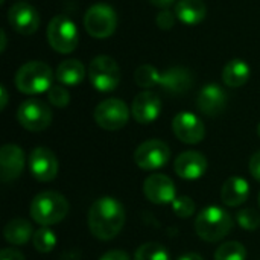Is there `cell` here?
<instances>
[{
  "instance_id": "obj_19",
  "label": "cell",
  "mask_w": 260,
  "mask_h": 260,
  "mask_svg": "<svg viewBox=\"0 0 260 260\" xmlns=\"http://www.w3.org/2000/svg\"><path fill=\"white\" fill-rule=\"evenodd\" d=\"M174 169L183 180H198L207 171V158L197 151H184L175 158Z\"/></svg>"
},
{
  "instance_id": "obj_39",
  "label": "cell",
  "mask_w": 260,
  "mask_h": 260,
  "mask_svg": "<svg viewBox=\"0 0 260 260\" xmlns=\"http://www.w3.org/2000/svg\"><path fill=\"white\" fill-rule=\"evenodd\" d=\"M0 38H2L0 50H2V52H5V49H6V34H5V30H0Z\"/></svg>"
},
{
  "instance_id": "obj_14",
  "label": "cell",
  "mask_w": 260,
  "mask_h": 260,
  "mask_svg": "<svg viewBox=\"0 0 260 260\" xmlns=\"http://www.w3.org/2000/svg\"><path fill=\"white\" fill-rule=\"evenodd\" d=\"M8 21L17 34L32 35L40 27V14L32 5L17 2L8 11Z\"/></svg>"
},
{
  "instance_id": "obj_24",
  "label": "cell",
  "mask_w": 260,
  "mask_h": 260,
  "mask_svg": "<svg viewBox=\"0 0 260 260\" xmlns=\"http://www.w3.org/2000/svg\"><path fill=\"white\" fill-rule=\"evenodd\" d=\"M3 236L11 245H24L34 236L32 224L21 218L11 219L3 229Z\"/></svg>"
},
{
  "instance_id": "obj_26",
  "label": "cell",
  "mask_w": 260,
  "mask_h": 260,
  "mask_svg": "<svg viewBox=\"0 0 260 260\" xmlns=\"http://www.w3.org/2000/svg\"><path fill=\"white\" fill-rule=\"evenodd\" d=\"M158 75H160V72L154 66L143 64L136 69L134 81L142 88H152V87H157V84H158Z\"/></svg>"
},
{
  "instance_id": "obj_9",
  "label": "cell",
  "mask_w": 260,
  "mask_h": 260,
  "mask_svg": "<svg viewBox=\"0 0 260 260\" xmlns=\"http://www.w3.org/2000/svg\"><path fill=\"white\" fill-rule=\"evenodd\" d=\"M17 120L24 129L32 133H40L50 126L52 110L46 102L30 98L20 104L17 110Z\"/></svg>"
},
{
  "instance_id": "obj_4",
  "label": "cell",
  "mask_w": 260,
  "mask_h": 260,
  "mask_svg": "<svg viewBox=\"0 0 260 260\" xmlns=\"http://www.w3.org/2000/svg\"><path fill=\"white\" fill-rule=\"evenodd\" d=\"M53 72L43 61H29L15 73V87L24 94H40L53 85Z\"/></svg>"
},
{
  "instance_id": "obj_35",
  "label": "cell",
  "mask_w": 260,
  "mask_h": 260,
  "mask_svg": "<svg viewBox=\"0 0 260 260\" xmlns=\"http://www.w3.org/2000/svg\"><path fill=\"white\" fill-rule=\"evenodd\" d=\"M99 260H131V257L122 250H111V251H107L104 256H101Z\"/></svg>"
},
{
  "instance_id": "obj_6",
  "label": "cell",
  "mask_w": 260,
  "mask_h": 260,
  "mask_svg": "<svg viewBox=\"0 0 260 260\" xmlns=\"http://www.w3.org/2000/svg\"><path fill=\"white\" fill-rule=\"evenodd\" d=\"M47 41L58 53H72L78 47L79 35L76 24L66 15H56L47 24Z\"/></svg>"
},
{
  "instance_id": "obj_1",
  "label": "cell",
  "mask_w": 260,
  "mask_h": 260,
  "mask_svg": "<svg viewBox=\"0 0 260 260\" xmlns=\"http://www.w3.org/2000/svg\"><path fill=\"white\" fill-rule=\"evenodd\" d=\"M125 225V209L113 197L96 200L88 210V229L99 241L114 239Z\"/></svg>"
},
{
  "instance_id": "obj_13",
  "label": "cell",
  "mask_w": 260,
  "mask_h": 260,
  "mask_svg": "<svg viewBox=\"0 0 260 260\" xmlns=\"http://www.w3.org/2000/svg\"><path fill=\"white\" fill-rule=\"evenodd\" d=\"M143 195L152 204H172L177 198L174 181L165 174H152L143 181Z\"/></svg>"
},
{
  "instance_id": "obj_12",
  "label": "cell",
  "mask_w": 260,
  "mask_h": 260,
  "mask_svg": "<svg viewBox=\"0 0 260 260\" xmlns=\"http://www.w3.org/2000/svg\"><path fill=\"white\" fill-rule=\"evenodd\" d=\"M29 171L40 183L53 181L59 171L58 158L49 148L38 146L29 155Z\"/></svg>"
},
{
  "instance_id": "obj_27",
  "label": "cell",
  "mask_w": 260,
  "mask_h": 260,
  "mask_svg": "<svg viewBox=\"0 0 260 260\" xmlns=\"http://www.w3.org/2000/svg\"><path fill=\"white\" fill-rule=\"evenodd\" d=\"M247 257V250L241 242L230 241L222 245L215 251V260H245Z\"/></svg>"
},
{
  "instance_id": "obj_21",
  "label": "cell",
  "mask_w": 260,
  "mask_h": 260,
  "mask_svg": "<svg viewBox=\"0 0 260 260\" xmlns=\"http://www.w3.org/2000/svg\"><path fill=\"white\" fill-rule=\"evenodd\" d=\"M174 12L181 23L187 26H197L204 21L207 15V6L203 0H180L175 5Z\"/></svg>"
},
{
  "instance_id": "obj_29",
  "label": "cell",
  "mask_w": 260,
  "mask_h": 260,
  "mask_svg": "<svg viewBox=\"0 0 260 260\" xmlns=\"http://www.w3.org/2000/svg\"><path fill=\"white\" fill-rule=\"evenodd\" d=\"M236 221L241 229L253 232L260 227V215L253 209H244L236 213Z\"/></svg>"
},
{
  "instance_id": "obj_7",
  "label": "cell",
  "mask_w": 260,
  "mask_h": 260,
  "mask_svg": "<svg viewBox=\"0 0 260 260\" xmlns=\"http://www.w3.org/2000/svg\"><path fill=\"white\" fill-rule=\"evenodd\" d=\"M84 27L93 38H108L117 27V14L107 3H96L85 11Z\"/></svg>"
},
{
  "instance_id": "obj_17",
  "label": "cell",
  "mask_w": 260,
  "mask_h": 260,
  "mask_svg": "<svg viewBox=\"0 0 260 260\" xmlns=\"http://www.w3.org/2000/svg\"><path fill=\"white\" fill-rule=\"evenodd\" d=\"M0 178L3 183L15 181L24 169V152L14 143L3 145L0 149Z\"/></svg>"
},
{
  "instance_id": "obj_15",
  "label": "cell",
  "mask_w": 260,
  "mask_h": 260,
  "mask_svg": "<svg viewBox=\"0 0 260 260\" xmlns=\"http://www.w3.org/2000/svg\"><path fill=\"white\" fill-rule=\"evenodd\" d=\"M197 107L203 114L209 117L219 116L227 107L225 90L215 82L204 85L197 96Z\"/></svg>"
},
{
  "instance_id": "obj_20",
  "label": "cell",
  "mask_w": 260,
  "mask_h": 260,
  "mask_svg": "<svg viewBox=\"0 0 260 260\" xmlns=\"http://www.w3.org/2000/svg\"><path fill=\"white\" fill-rule=\"evenodd\" d=\"M250 197V184L242 177H230L225 180L221 189V201L229 207H238L244 204Z\"/></svg>"
},
{
  "instance_id": "obj_3",
  "label": "cell",
  "mask_w": 260,
  "mask_h": 260,
  "mask_svg": "<svg viewBox=\"0 0 260 260\" xmlns=\"http://www.w3.org/2000/svg\"><path fill=\"white\" fill-rule=\"evenodd\" d=\"M30 218L41 227H49L61 222L69 213V201L64 195L52 190L35 195L30 203Z\"/></svg>"
},
{
  "instance_id": "obj_41",
  "label": "cell",
  "mask_w": 260,
  "mask_h": 260,
  "mask_svg": "<svg viewBox=\"0 0 260 260\" xmlns=\"http://www.w3.org/2000/svg\"><path fill=\"white\" fill-rule=\"evenodd\" d=\"M259 207H260V193H259Z\"/></svg>"
},
{
  "instance_id": "obj_22",
  "label": "cell",
  "mask_w": 260,
  "mask_h": 260,
  "mask_svg": "<svg viewBox=\"0 0 260 260\" xmlns=\"http://www.w3.org/2000/svg\"><path fill=\"white\" fill-rule=\"evenodd\" d=\"M55 78L64 87L79 85L85 78V67L79 59H64L55 70Z\"/></svg>"
},
{
  "instance_id": "obj_30",
  "label": "cell",
  "mask_w": 260,
  "mask_h": 260,
  "mask_svg": "<svg viewBox=\"0 0 260 260\" xmlns=\"http://www.w3.org/2000/svg\"><path fill=\"white\" fill-rule=\"evenodd\" d=\"M47 99L53 107L64 108L70 102V93L67 91V88L62 84H53L47 91Z\"/></svg>"
},
{
  "instance_id": "obj_5",
  "label": "cell",
  "mask_w": 260,
  "mask_h": 260,
  "mask_svg": "<svg viewBox=\"0 0 260 260\" xmlns=\"http://www.w3.org/2000/svg\"><path fill=\"white\" fill-rule=\"evenodd\" d=\"M88 78L98 91L108 93L119 87L122 73L117 62L108 55H98L88 66Z\"/></svg>"
},
{
  "instance_id": "obj_10",
  "label": "cell",
  "mask_w": 260,
  "mask_h": 260,
  "mask_svg": "<svg viewBox=\"0 0 260 260\" xmlns=\"http://www.w3.org/2000/svg\"><path fill=\"white\" fill-rule=\"evenodd\" d=\"M169 158H171L169 146L157 139L143 142L134 152V161L143 171L160 169L166 166Z\"/></svg>"
},
{
  "instance_id": "obj_16",
  "label": "cell",
  "mask_w": 260,
  "mask_h": 260,
  "mask_svg": "<svg viewBox=\"0 0 260 260\" xmlns=\"http://www.w3.org/2000/svg\"><path fill=\"white\" fill-rule=\"evenodd\" d=\"M161 113V101L160 96L154 91L145 90L139 93L131 105V114L137 123L146 125L152 123Z\"/></svg>"
},
{
  "instance_id": "obj_11",
  "label": "cell",
  "mask_w": 260,
  "mask_h": 260,
  "mask_svg": "<svg viewBox=\"0 0 260 260\" xmlns=\"http://www.w3.org/2000/svg\"><path fill=\"white\" fill-rule=\"evenodd\" d=\"M172 129L177 139L186 145H197L206 137L204 122L190 111L178 113L172 120Z\"/></svg>"
},
{
  "instance_id": "obj_34",
  "label": "cell",
  "mask_w": 260,
  "mask_h": 260,
  "mask_svg": "<svg viewBox=\"0 0 260 260\" xmlns=\"http://www.w3.org/2000/svg\"><path fill=\"white\" fill-rule=\"evenodd\" d=\"M0 260H24V256L15 248H3L0 251Z\"/></svg>"
},
{
  "instance_id": "obj_37",
  "label": "cell",
  "mask_w": 260,
  "mask_h": 260,
  "mask_svg": "<svg viewBox=\"0 0 260 260\" xmlns=\"http://www.w3.org/2000/svg\"><path fill=\"white\" fill-rule=\"evenodd\" d=\"M154 6H158V8H163L166 9L168 6H171L175 0H149Z\"/></svg>"
},
{
  "instance_id": "obj_31",
  "label": "cell",
  "mask_w": 260,
  "mask_h": 260,
  "mask_svg": "<svg viewBox=\"0 0 260 260\" xmlns=\"http://www.w3.org/2000/svg\"><path fill=\"white\" fill-rule=\"evenodd\" d=\"M172 209H174V213L178 218H190L195 213L197 206H195V203H193V200L190 197L183 195V197L175 198V201L172 203Z\"/></svg>"
},
{
  "instance_id": "obj_32",
  "label": "cell",
  "mask_w": 260,
  "mask_h": 260,
  "mask_svg": "<svg viewBox=\"0 0 260 260\" xmlns=\"http://www.w3.org/2000/svg\"><path fill=\"white\" fill-rule=\"evenodd\" d=\"M175 20H177L175 12H171L169 9H163V11H160V12L157 14V17H155V23H157V26H158L160 29H163V30H168V29L174 27Z\"/></svg>"
},
{
  "instance_id": "obj_25",
  "label": "cell",
  "mask_w": 260,
  "mask_h": 260,
  "mask_svg": "<svg viewBox=\"0 0 260 260\" xmlns=\"http://www.w3.org/2000/svg\"><path fill=\"white\" fill-rule=\"evenodd\" d=\"M134 260H171V254L163 245L157 242H148L137 248Z\"/></svg>"
},
{
  "instance_id": "obj_8",
  "label": "cell",
  "mask_w": 260,
  "mask_h": 260,
  "mask_svg": "<svg viewBox=\"0 0 260 260\" xmlns=\"http://www.w3.org/2000/svg\"><path fill=\"white\" fill-rule=\"evenodd\" d=\"M129 108L128 105L117 98H108L98 104L94 108V122L105 131H117L122 129L129 120Z\"/></svg>"
},
{
  "instance_id": "obj_40",
  "label": "cell",
  "mask_w": 260,
  "mask_h": 260,
  "mask_svg": "<svg viewBox=\"0 0 260 260\" xmlns=\"http://www.w3.org/2000/svg\"><path fill=\"white\" fill-rule=\"evenodd\" d=\"M257 136H259V139H260V123L257 125Z\"/></svg>"
},
{
  "instance_id": "obj_23",
  "label": "cell",
  "mask_w": 260,
  "mask_h": 260,
  "mask_svg": "<svg viewBox=\"0 0 260 260\" xmlns=\"http://www.w3.org/2000/svg\"><path fill=\"white\" fill-rule=\"evenodd\" d=\"M250 75H251V70H250L248 62L241 58H235L225 64L222 70V81L225 85L232 88H238L248 82Z\"/></svg>"
},
{
  "instance_id": "obj_33",
  "label": "cell",
  "mask_w": 260,
  "mask_h": 260,
  "mask_svg": "<svg viewBox=\"0 0 260 260\" xmlns=\"http://www.w3.org/2000/svg\"><path fill=\"white\" fill-rule=\"evenodd\" d=\"M250 174L254 177V180H257L260 183V151L253 154L250 160Z\"/></svg>"
},
{
  "instance_id": "obj_18",
  "label": "cell",
  "mask_w": 260,
  "mask_h": 260,
  "mask_svg": "<svg viewBox=\"0 0 260 260\" xmlns=\"http://www.w3.org/2000/svg\"><path fill=\"white\" fill-rule=\"evenodd\" d=\"M193 84V73L186 67H171L165 73L158 75V87L166 93L178 96L190 90Z\"/></svg>"
},
{
  "instance_id": "obj_36",
  "label": "cell",
  "mask_w": 260,
  "mask_h": 260,
  "mask_svg": "<svg viewBox=\"0 0 260 260\" xmlns=\"http://www.w3.org/2000/svg\"><path fill=\"white\" fill-rule=\"evenodd\" d=\"M0 98H2L0 108L5 110L6 108V104H8V91H6V87L5 85H0Z\"/></svg>"
},
{
  "instance_id": "obj_28",
  "label": "cell",
  "mask_w": 260,
  "mask_h": 260,
  "mask_svg": "<svg viewBox=\"0 0 260 260\" xmlns=\"http://www.w3.org/2000/svg\"><path fill=\"white\" fill-rule=\"evenodd\" d=\"M32 244H34V248L38 253H50L56 245V236L50 229L41 227L34 233Z\"/></svg>"
},
{
  "instance_id": "obj_38",
  "label": "cell",
  "mask_w": 260,
  "mask_h": 260,
  "mask_svg": "<svg viewBox=\"0 0 260 260\" xmlns=\"http://www.w3.org/2000/svg\"><path fill=\"white\" fill-rule=\"evenodd\" d=\"M177 260H204L198 253H187V254H183L180 256Z\"/></svg>"
},
{
  "instance_id": "obj_2",
  "label": "cell",
  "mask_w": 260,
  "mask_h": 260,
  "mask_svg": "<svg viewBox=\"0 0 260 260\" xmlns=\"http://www.w3.org/2000/svg\"><path fill=\"white\" fill-rule=\"evenodd\" d=\"M233 229L230 213L219 206L204 207L195 218V232L206 242L222 241Z\"/></svg>"
}]
</instances>
